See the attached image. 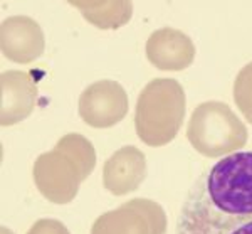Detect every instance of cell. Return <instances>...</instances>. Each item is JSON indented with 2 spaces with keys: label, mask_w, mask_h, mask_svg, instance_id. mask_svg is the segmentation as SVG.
<instances>
[{
  "label": "cell",
  "mask_w": 252,
  "mask_h": 234,
  "mask_svg": "<svg viewBox=\"0 0 252 234\" xmlns=\"http://www.w3.org/2000/svg\"><path fill=\"white\" fill-rule=\"evenodd\" d=\"M177 234H252V150L202 172L185 197Z\"/></svg>",
  "instance_id": "obj_1"
},
{
  "label": "cell",
  "mask_w": 252,
  "mask_h": 234,
  "mask_svg": "<svg viewBox=\"0 0 252 234\" xmlns=\"http://www.w3.org/2000/svg\"><path fill=\"white\" fill-rule=\"evenodd\" d=\"M96 167V150L84 135L67 133L54 150L34 162V182L39 192L54 204H67L78 195L81 184Z\"/></svg>",
  "instance_id": "obj_2"
},
{
  "label": "cell",
  "mask_w": 252,
  "mask_h": 234,
  "mask_svg": "<svg viewBox=\"0 0 252 234\" xmlns=\"http://www.w3.org/2000/svg\"><path fill=\"white\" fill-rule=\"evenodd\" d=\"M185 91L177 79L157 78L141 89L135 110V128L148 147H163L177 137L185 118Z\"/></svg>",
  "instance_id": "obj_3"
},
{
  "label": "cell",
  "mask_w": 252,
  "mask_h": 234,
  "mask_svg": "<svg viewBox=\"0 0 252 234\" xmlns=\"http://www.w3.org/2000/svg\"><path fill=\"white\" fill-rule=\"evenodd\" d=\"M247 128L227 103L205 101L193 110L187 126V138L200 155L227 157L244 149Z\"/></svg>",
  "instance_id": "obj_4"
},
{
  "label": "cell",
  "mask_w": 252,
  "mask_h": 234,
  "mask_svg": "<svg viewBox=\"0 0 252 234\" xmlns=\"http://www.w3.org/2000/svg\"><path fill=\"white\" fill-rule=\"evenodd\" d=\"M91 234H166V214L155 200L138 197L101 214Z\"/></svg>",
  "instance_id": "obj_5"
},
{
  "label": "cell",
  "mask_w": 252,
  "mask_h": 234,
  "mask_svg": "<svg viewBox=\"0 0 252 234\" xmlns=\"http://www.w3.org/2000/svg\"><path fill=\"white\" fill-rule=\"evenodd\" d=\"M128 113V94L116 81L103 79L79 96V117L93 128H111Z\"/></svg>",
  "instance_id": "obj_6"
},
{
  "label": "cell",
  "mask_w": 252,
  "mask_h": 234,
  "mask_svg": "<svg viewBox=\"0 0 252 234\" xmlns=\"http://www.w3.org/2000/svg\"><path fill=\"white\" fill-rule=\"evenodd\" d=\"M44 32L34 19L14 15L3 19L0 26V47L7 59L17 64H27L42 56Z\"/></svg>",
  "instance_id": "obj_7"
},
{
  "label": "cell",
  "mask_w": 252,
  "mask_h": 234,
  "mask_svg": "<svg viewBox=\"0 0 252 234\" xmlns=\"http://www.w3.org/2000/svg\"><path fill=\"white\" fill-rule=\"evenodd\" d=\"M37 83L31 73L3 71L0 75V125L24 121L37 103Z\"/></svg>",
  "instance_id": "obj_8"
},
{
  "label": "cell",
  "mask_w": 252,
  "mask_h": 234,
  "mask_svg": "<svg viewBox=\"0 0 252 234\" xmlns=\"http://www.w3.org/2000/svg\"><path fill=\"white\" fill-rule=\"evenodd\" d=\"M146 57L161 71H184L193 63L195 46L185 32L163 27L146 40Z\"/></svg>",
  "instance_id": "obj_9"
},
{
  "label": "cell",
  "mask_w": 252,
  "mask_h": 234,
  "mask_svg": "<svg viewBox=\"0 0 252 234\" xmlns=\"http://www.w3.org/2000/svg\"><path fill=\"white\" fill-rule=\"evenodd\" d=\"M145 179V154L133 145L116 150L103 165V186L113 195H126L136 191Z\"/></svg>",
  "instance_id": "obj_10"
},
{
  "label": "cell",
  "mask_w": 252,
  "mask_h": 234,
  "mask_svg": "<svg viewBox=\"0 0 252 234\" xmlns=\"http://www.w3.org/2000/svg\"><path fill=\"white\" fill-rule=\"evenodd\" d=\"M69 3L97 29H118L128 24L133 14V3L129 0H71Z\"/></svg>",
  "instance_id": "obj_11"
},
{
  "label": "cell",
  "mask_w": 252,
  "mask_h": 234,
  "mask_svg": "<svg viewBox=\"0 0 252 234\" xmlns=\"http://www.w3.org/2000/svg\"><path fill=\"white\" fill-rule=\"evenodd\" d=\"M234 101L244 118L252 125V63L244 66L235 78Z\"/></svg>",
  "instance_id": "obj_12"
},
{
  "label": "cell",
  "mask_w": 252,
  "mask_h": 234,
  "mask_svg": "<svg viewBox=\"0 0 252 234\" xmlns=\"http://www.w3.org/2000/svg\"><path fill=\"white\" fill-rule=\"evenodd\" d=\"M27 234H71L69 229L61 221L56 219H39L32 224Z\"/></svg>",
  "instance_id": "obj_13"
},
{
  "label": "cell",
  "mask_w": 252,
  "mask_h": 234,
  "mask_svg": "<svg viewBox=\"0 0 252 234\" xmlns=\"http://www.w3.org/2000/svg\"><path fill=\"white\" fill-rule=\"evenodd\" d=\"M2 234H14V233L9 231V229H7V228H2Z\"/></svg>",
  "instance_id": "obj_14"
}]
</instances>
